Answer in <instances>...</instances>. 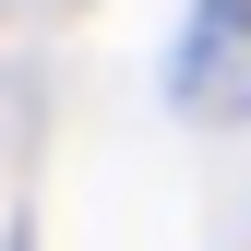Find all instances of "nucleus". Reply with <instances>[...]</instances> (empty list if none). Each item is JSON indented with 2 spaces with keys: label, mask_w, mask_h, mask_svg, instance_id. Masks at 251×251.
Returning <instances> with one entry per match:
<instances>
[{
  "label": "nucleus",
  "mask_w": 251,
  "mask_h": 251,
  "mask_svg": "<svg viewBox=\"0 0 251 251\" xmlns=\"http://www.w3.org/2000/svg\"><path fill=\"white\" fill-rule=\"evenodd\" d=\"M168 96L179 120H251V0H192L179 12V48H168Z\"/></svg>",
  "instance_id": "f257e3e1"
}]
</instances>
